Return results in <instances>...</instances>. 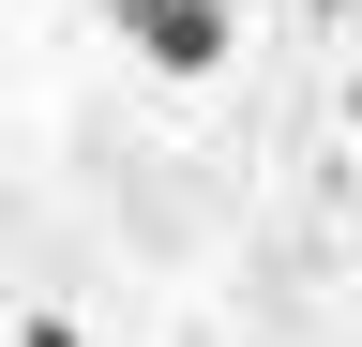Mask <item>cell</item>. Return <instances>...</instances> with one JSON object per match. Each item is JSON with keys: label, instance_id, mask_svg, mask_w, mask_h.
<instances>
[{"label": "cell", "instance_id": "6da1fadb", "mask_svg": "<svg viewBox=\"0 0 362 347\" xmlns=\"http://www.w3.org/2000/svg\"><path fill=\"white\" fill-rule=\"evenodd\" d=\"M106 16L136 30V61H151V76H226V46H242L226 0H106Z\"/></svg>", "mask_w": 362, "mask_h": 347}, {"label": "cell", "instance_id": "7a4b0ae2", "mask_svg": "<svg viewBox=\"0 0 362 347\" xmlns=\"http://www.w3.org/2000/svg\"><path fill=\"white\" fill-rule=\"evenodd\" d=\"M317 16H347V0H317Z\"/></svg>", "mask_w": 362, "mask_h": 347}]
</instances>
